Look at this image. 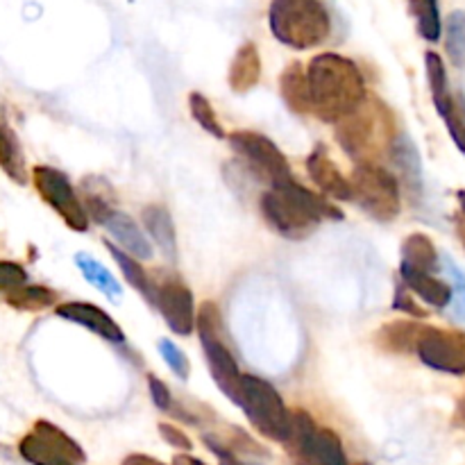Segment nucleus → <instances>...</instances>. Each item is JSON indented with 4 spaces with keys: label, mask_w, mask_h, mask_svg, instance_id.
Returning a JSON list of instances; mask_svg holds the SVG:
<instances>
[{
    "label": "nucleus",
    "mask_w": 465,
    "mask_h": 465,
    "mask_svg": "<svg viewBox=\"0 0 465 465\" xmlns=\"http://www.w3.org/2000/svg\"><path fill=\"white\" fill-rule=\"evenodd\" d=\"M312 112L321 121L341 123L368 100L366 82L357 64L336 53H322L307 68Z\"/></svg>",
    "instance_id": "nucleus-1"
},
{
    "label": "nucleus",
    "mask_w": 465,
    "mask_h": 465,
    "mask_svg": "<svg viewBox=\"0 0 465 465\" xmlns=\"http://www.w3.org/2000/svg\"><path fill=\"white\" fill-rule=\"evenodd\" d=\"M262 213L268 225L286 239H304L312 234L322 221H341L343 213L295 180L272 184L262 198Z\"/></svg>",
    "instance_id": "nucleus-2"
},
{
    "label": "nucleus",
    "mask_w": 465,
    "mask_h": 465,
    "mask_svg": "<svg viewBox=\"0 0 465 465\" xmlns=\"http://www.w3.org/2000/svg\"><path fill=\"white\" fill-rule=\"evenodd\" d=\"M336 139L354 162L375 163L386 148L391 150L393 141L398 139V132L389 109L372 98L336 125Z\"/></svg>",
    "instance_id": "nucleus-3"
},
{
    "label": "nucleus",
    "mask_w": 465,
    "mask_h": 465,
    "mask_svg": "<svg viewBox=\"0 0 465 465\" xmlns=\"http://www.w3.org/2000/svg\"><path fill=\"white\" fill-rule=\"evenodd\" d=\"M271 30L282 44L307 50L330 36V14L318 0H275L271 5Z\"/></svg>",
    "instance_id": "nucleus-4"
},
{
    "label": "nucleus",
    "mask_w": 465,
    "mask_h": 465,
    "mask_svg": "<svg viewBox=\"0 0 465 465\" xmlns=\"http://www.w3.org/2000/svg\"><path fill=\"white\" fill-rule=\"evenodd\" d=\"M239 404L248 420L272 440H286L293 436V413H289L284 400L275 386L254 375L241 377Z\"/></svg>",
    "instance_id": "nucleus-5"
},
{
    "label": "nucleus",
    "mask_w": 465,
    "mask_h": 465,
    "mask_svg": "<svg viewBox=\"0 0 465 465\" xmlns=\"http://www.w3.org/2000/svg\"><path fill=\"white\" fill-rule=\"evenodd\" d=\"M198 327L200 343H203L204 357H207L209 371H212L213 381L218 384V389L232 400V402H239V391H241V372L239 366L234 361V354L227 348L225 336H223V321L218 307L212 302H204L198 312Z\"/></svg>",
    "instance_id": "nucleus-6"
},
{
    "label": "nucleus",
    "mask_w": 465,
    "mask_h": 465,
    "mask_svg": "<svg viewBox=\"0 0 465 465\" xmlns=\"http://www.w3.org/2000/svg\"><path fill=\"white\" fill-rule=\"evenodd\" d=\"M354 200L377 221H393L400 213V182L377 163H359L352 177Z\"/></svg>",
    "instance_id": "nucleus-7"
},
{
    "label": "nucleus",
    "mask_w": 465,
    "mask_h": 465,
    "mask_svg": "<svg viewBox=\"0 0 465 465\" xmlns=\"http://www.w3.org/2000/svg\"><path fill=\"white\" fill-rule=\"evenodd\" d=\"M32 182H35L36 191L44 198V203L50 204L71 230H89V212L82 207L80 198H77L71 182H68V177L62 171H57L53 166H35Z\"/></svg>",
    "instance_id": "nucleus-8"
},
{
    "label": "nucleus",
    "mask_w": 465,
    "mask_h": 465,
    "mask_svg": "<svg viewBox=\"0 0 465 465\" xmlns=\"http://www.w3.org/2000/svg\"><path fill=\"white\" fill-rule=\"evenodd\" d=\"M416 354L425 366L450 375H465V334L457 330L420 327Z\"/></svg>",
    "instance_id": "nucleus-9"
},
{
    "label": "nucleus",
    "mask_w": 465,
    "mask_h": 465,
    "mask_svg": "<svg viewBox=\"0 0 465 465\" xmlns=\"http://www.w3.org/2000/svg\"><path fill=\"white\" fill-rule=\"evenodd\" d=\"M21 454L35 465H75L82 450L50 422H36L35 430L21 440Z\"/></svg>",
    "instance_id": "nucleus-10"
},
{
    "label": "nucleus",
    "mask_w": 465,
    "mask_h": 465,
    "mask_svg": "<svg viewBox=\"0 0 465 465\" xmlns=\"http://www.w3.org/2000/svg\"><path fill=\"white\" fill-rule=\"evenodd\" d=\"M230 141L232 148H234L250 166H254L262 175H266L268 180H271V186L280 184V182L293 180L284 153H282L268 136L257 134V132L241 130L234 132V134L230 136Z\"/></svg>",
    "instance_id": "nucleus-11"
},
{
    "label": "nucleus",
    "mask_w": 465,
    "mask_h": 465,
    "mask_svg": "<svg viewBox=\"0 0 465 465\" xmlns=\"http://www.w3.org/2000/svg\"><path fill=\"white\" fill-rule=\"evenodd\" d=\"M154 307L163 316L166 325L175 334L189 336L195 330V302L193 293L182 280H166L157 286V302Z\"/></svg>",
    "instance_id": "nucleus-12"
},
{
    "label": "nucleus",
    "mask_w": 465,
    "mask_h": 465,
    "mask_svg": "<svg viewBox=\"0 0 465 465\" xmlns=\"http://www.w3.org/2000/svg\"><path fill=\"white\" fill-rule=\"evenodd\" d=\"M54 312H57V316L64 318V321H71L75 322V325L86 327V330L103 336V339L109 341V343H125V334H123V330L118 327V322L114 321L109 313H104L103 309L95 307V304L66 302V304H59Z\"/></svg>",
    "instance_id": "nucleus-13"
},
{
    "label": "nucleus",
    "mask_w": 465,
    "mask_h": 465,
    "mask_svg": "<svg viewBox=\"0 0 465 465\" xmlns=\"http://www.w3.org/2000/svg\"><path fill=\"white\" fill-rule=\"evenodd\" d=\"M307 171L312 180L316 182L318 189L322 191V195L331 200H354L352 182L343 177V173L331 162V157L322 145H318L307 157Z\"/></svg>",
    "instance_id": "nucleus-14"
},
{
    "label": "nucleus",
    "mask_w": 465,
    "mask_h": 465,
    "mask_svg": "<svg viewBox=\"0 0 465 465\" xmlns=\"http://www.w3.org/2000/svg\"><path fill=\"white\" fill-rule=\"evenodd\" d=\"M109 230V234L114 236L121 250H125L127 254H132L134 259H150L153 257V243H150L148 236L143 234L136 221H132L127 213L123 212H112L107 216V221L103 223Z\"/></svg>",
    "instance_id": "nucleus-15"
},
{
    "label": "nucleus",
    "mask_w": 465,
    "mask_h": 465,
    "mask_svg": "<svg viewBox=\"0 0 465 465\" xmlns=\"http://www.w3.org/2000/svg\"><path fill=\"white\" fill-rule=\"evenodd\" d=\"M400 277H402L404 286H407L411 293L420 295L427 304L436 309H445L454 298V291L450 289L445 282H440L439 277H434V272H420L411 271V268L400 266Z\"/></svg>",
    "instance_id": "nucleus-16"
},
{
    "label": "nucleus",
    "mask_w": 465,
    "mask_h": 465,
    "mask_svg": "<svg viewBox=\"0 0 465 465\" xmlns=\"http://www.w3.org/2000/svg\"><path fill=\"white\" fill-rule=\"evenodd\" d=\"M391 157L398 166L400 180L409 189V193L420 195L422 191V168H420V154H418L416 145L407 134H398V139L391 145Z\"/></svg>",
    "instance_id": "nucleus-17"
},
{
    "label": "nucleus",
    "mask_w": 465,
    "mask_h": 465,
    "mask_svg": "<svg viewBox=\"0 0 465 465\" xmlns=\"http://www.w3.org/2000/svg\"><path fill=\"white\" fill-rule=\"evenodd\" d=\"M141 216H143V225L145 230H148V234L153 236L154 243H157L159 248H162V252L173 262L177 254V234L171 213H168L162 204H148Z\"/></svg>",
    "instance_id": "nucleus-18"
},
{
    "label": "nucleus",
    "mask_w": 465,
    "mask_h": 465,
    "mask_svg": "<svg viewBox=\"0 0 465 465\" xmlns=\"http://www.w3.org/2000/svg\"><path fill=\"white\" fill-rule=\"evenodd\" d=\"M282 95H284V103L289 104L293 112L307 114L312 112V94H309V77L307 68L302 64H291L284 73H282Z\"/></svg>",
    "instance_id": "nucleus-19"
},
{
    "label": "nucleus",
    "mask_w": 465,
    "mask_h": 465,
    "mask_svg": "<svg viewBox=\"0 0 465 465\" xmlns=\"http://www.w3.org/2000/svg\"><path fill=\"white\" fill-rule=\"evenodd\" d=\"M259 75H262V59H259L257 45H241L230 68V86L234 91H248L257 84Z\"/></svg>",
    "instance_id": "nucleus-20"
},
{
    "label": "nucleus",
    "mask_w": 465,
    "mask_h": 465,
    "mask_svg": "<svg viewBox=\"0 0 465 465\" xmlns=\"http://www.w3.org/2000/svg\"><path fill=\"white\" fill-rule=\"evenodd\" d=\"M0 168L16 184H25L27 182L25 154H23L21 143H18V136L5 123H0Z\"/></svg>",
    "instance_id": "nucleus-21"
},
{
    "label": "nucleus",
    "mask_w": 465,
    "mask_h": 465,
    "mask_svg": "<svg viewBox=\"0 0 465 465\" xmlns=\"http://www.w3.org/2000/svg\"><path fill=\"white\" fill-rule=\"evenodd\" d=\"M104 245H107V250L112 252L114 262L121 266L123 275H125V280L130 282L132 286H134L136 291H139L141 295H143L145 300H148L150 304L157 302V286L153 284V280L148 277V272L143 271V266L139 263V259H134L132 254H127L125 250L116 248L114 243H109V241H104Z\"/></svg>",
    "instance_id": "nucleus-22"
},
{
    "label": "nucleus",
    "mask_w": 465,
    "mask_h": 465,
    "mask_svg": "<svg viewBox=\"0 0 465 465\" xmlns=\"http://www.w3.org/2000/svg\"><path fill=\"white\" fill-rule=\"evenodd\" d=\"M400 266L411 268L420 272L439 271V259H436V248L425 234H411L402 243V262Z\"/></svg>",
    "instance_id": "nucleus-23"
},
{
    "label": "nucleus",
    "mask_w": 465,
    "mask_h": 465,
    "mask_svg": "<svg viewBox=\"0 0 465 465\" xmlns=\"http://www.w3.org/2000/svg\"><path fill=\"white\" fill-rule=\"evenodd\" d=\"M420 334V327L411 325V322H391L384 330L377 334L380 345L389 352H407V350H416V339Z\"/></svg>",
    "instance_id": "nucleus-24"
},
{
    "label": "nucleus",
    "mask_w": 465,
    "mask_h": 465,
    "mask_svg": "<svg viewBox=\"0 0 465 465\" xmlns=\"http://www.w3.org/2000/svg\"><path fill=\"white\" fill-rule=\"evenodd\" d=\"M77 268L82 271V275L86 277V282L94 286H98V291H103L104 295H112V298H118L121 295V284L116 282V277L107 271L100 262H95L89 254H77L75 257Z\"/></svg>",
    "instance_id": "nucleus-25"
},
{
    "label": "nucleus",
    "mask_w": 465,
    "mask_h": 465,
    "mask_svg": "<svg viewBox=\"0 0 465 465\" xmlns=\"http://www.w3.org/2000/svg\"><path fill=\"white\" fill-rule=\"evenodd\" d=\"M7 304H12L14 309H27V312H41V309L53 307L57 295L53 293L45 286H18V289L9 291L7 293Z\"/></svg>",
    "instance_id": "nucleus-26"
},
{
    "label": "nucleus",
    "mask_w": 465,
    "mask_h": 465,
    "mask_svg": "<svg viewBox=\"0 0 465 465\" xmlns=\"http://www.w3.org/2000/svg\"><path fill=\"white\" fill-rule=\"evenodd\" d=\"M434 104L436 109H439L440 116H443L454 143H457L459 150L465 154V114L457 107V103H454V98L450 95V91L448 94L439 95V98H434Z\"/></svg>",
    "instance_id": "nucleus-27"
},
{
    "label": "nucleus",
    "mask_w": 465,
    "mask_h": 465,
    "mask_svg": "<svg viewBox=\"0 0 465 465\" xmlns=\"http://www.w3.org/2000/svg\"><path fill=\"white\" fill-rule=\"evenodd\" d=\"M411 9L418 18V32L422 35V39L436 44L440 39L439 0H411Z\"/></svg>",
    "instance_id": "nucleus-28"
},
{
    "label": "nucleus",
    "mask_w": 465,
    "mask_h": 465,
    "mask_svg": "<svg viewBox=\"0 0 465 465\" xmlns=\"http://www.w3.org/2000/svg\"><path fill=\"white\" fill-rule=\"evenodd\" d=\"M189 109H191V116L198 121V125L203 127V130H207L209 134L216 136V139H225V130H223L216 112H213L212 103H209L203 94L189 95Z\"/></svg>",
    "instance_id": "nucleus-29"
},
{
    "label": "nucleus",
    "mask_w": 465,
    "mask_h": 465,
    "mask_svg": "<svg viewBox=\"0 0 465 465\" xmlns=\"http://www.w3.org/2000/svg\"><path fill=\"white\" fill-rule=\"evenodd\" d=\"M448 54L454 66H465V12H452L448 18Z\"/></svg>",
    "instance_id": "nucleus-30"
},
{
    "label": "nucleus",
    "mask_w": 465,
    "mask_h": 465,
    "mask_svg": "<svg viewBox=\"0 0 465 465\" xmlns=\"http://www.w3.org/2000/svg\"><path fill=\"white\" fill-rule=\"evenodd\" d=\"M425 64H427V77H430L431 95L439 98V95L448 94V73H445L443 59H440L436 53H427Z\"/></svg>",
    "instance_id": "nucleus-31"
},
{
    "label": "nucleus",
    "mask_w": 465,
    "mask_h": 465,
    "mask_svg": "<svg viewBox=\"0 0 465 465\" xmlns=\"http://www.w3.org/2000/svg\"><path fill=\"white\" fill-rule=\"evenodd\" d=\"M159 352H162L163 361L168 363V368H171L180 380H189V372H191L189 361H186L184 352H182L175 343H171V341H162V343H159Z\"/></svg>",
    "instance_id": "nucleus-32"
},
{
    "label": "nucleus",
    "mask_w": 465,
    "mask_h": 465,
    "mask_svg": "<svg viewBox=\"0 0 465 465\" xmlns=\"http://www.w3.org/2000/svg\"><path fill=\"white\" fill-rule=\"evenodd\" d=\"M27 282V272L14 262H0V291H14Z\"/></svg>",
    "instance_id": "nucleus-33"
},
{
    "label": "nucleus",
    "mask_w": 465,
    "mask_h": 465,
    "mask_svg": "<svg viewBox=\"0 0 465 465\" xmlns=\"http://www.w3.org/2000/svg\"><path fill=\"white\" fill-rule=\"evenodd\" d=\"M148 386H150V395H153V402L157 404L162 411H168V409L173 407V398H171V391H168V386L163 384L162 380H157V377H150Z\"/></svg>",
    "instance_id": "nucleus-34"
},
{
    "label": "nucleus",
    "mask_w": 465,
    "mask_h": 465,
    "mask_svg": "<svg viewBox=\"0 0 465 465\" xmlns=\"http://www.w3.org/2000/svg\"><path fill=\"white\" fill-rule=\"evenodd\" d=\"M393 304H395V309H402V312L411 313V316H418V318L425 316V312L418 307L416 300L411 298V291H409L407 286H398V291H395V302Z\"/></svg>",
    "instance_id": "nucleus-35"
},
{
    "label": "nucleus",
    "mask_w": 465,
    "mask_h": 465,
    "mask_svg": "<svg viewBox=\"0 0 465 465\" xmlns=\"http://www.w3.org/2000/svg\"><path fill=\"white\" fill-rule=\"evenodd\" d=\"M159 431H162L163 439L171 440L173 445H180V448H184V450L191 448L189 439H186V436L182 434V431L177 430V427H173V425H162V427H159Z\"/></svg>",
    "instance_id": "nucleus-36"
},
{
    "label": "nucleus",
    "mask_w": 465,
    "mask_h": 465,
    "mask_svg": "<svg viewBox=\"0 0 465 465\" xmlns=\"http://www.w3.org/2000/svg\"><path fill=\"white\" fill-rule=\"evenodd\" d=\"M123 465H162V463L153 461V459H148V457H130Z\"/></svg>",
    "instance_id": "nucleus-37"
},
{
    "label": "nucleus",
    "mask_w": 465,
    "mask_h": 465,
    "mask_svg": "<svg viewBox=\"0 0 465 465\" xmlns=\"http://www.w3.org/2000/svg\"><path fill=\"white\" fill-rule=\"evenodd\" d=\"M459 203H461V212L465 216V191H459Z\"/></svg>",
    "instance_id": "nucleus-38"
},
{
    "label": "nucleus",
    "mask_w": 465,
    "mask_h": 465,
    "mask_svg": "<svg viewBox=\"0 0 465 465\" xmlns=\"http://www.w3.org/2000/svg\"><path fill=\"white\" fill-rule=\"evenodd\" d=\"M461 409H463V413H465V400H463V404H461Z\"/></svg>",
    "instance_id": "nucleus-39"
}]
</instances>
